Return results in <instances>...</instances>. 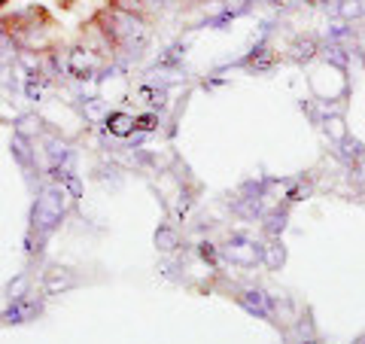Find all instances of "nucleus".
<instances>
[{"instance_id": "f257e3e1", "label": "nucleus", "mask_w": 365, "mask_h": 344, "mask_svg": "<svg viewBox=\"0 0 365 344\" xmlns=\"http://www.w3.org/2000/svg\"><path fill=\"white\" fill-rule=\"evenodd\" d=\"M107 128H110L113 134L125 137V134H131V128H134V119H131V116H125V113H113V116L107 119Z\"/></svg>"}, {"instance_id": "f03ea898", "label": "nucleus", "mask_w": 365, "mask_h": 344, "mask_svg": "<svg viewBox=\"0 0 365 344\" xmlns=\"http://www.w3.org/2000/svg\"><path fill=\"white\" fill-rule=\"evenodd\" d=\"M71 71L76 74V76H88V59L83 52H73L71 55Z\"/></svg>"}, {"instance_id": "7ed1b4c3", "label": "nucleus", "mask_w": 365, "mask_h": 344, "mask_svg": "<svg viewBox=\"0 0 365 344\" xmlns=\"http://www.w3.org/2000/svg\"><path fill=\"white\" fill-rule=\"evenodd\" d=\"M28 314H34V308H16V311L9 308V311H6V320H28Z\"/></svg>"}, {"instance_id": "20e7f679", "label": "nucleus", "mask_w": 365, "mask_h": 344, "mask_svg": "<svg viewBox=\"0 0 365 344\" xmlns=\"http://www.w3.org/2000/svg\"><path fill=\"white\" fill-rule=\"evenodd\" d=\"M134 128H143V131H150V128H155V116H140L134 122Z\"/></svg>"}, {"instance_id": "39448f33", "label": "nucleus", "mask_w": 365, "mask_h": 344, "mask_svg": "<svg viewBox=\"0 0 365 344\" xmlns=\"http://www.w3.org/2000/svg\"><path fill=\"white\" fill-rule=\"evenodd\" d=\"M344 13H359V4H344Z\"/></svg>"}]
</instances>
